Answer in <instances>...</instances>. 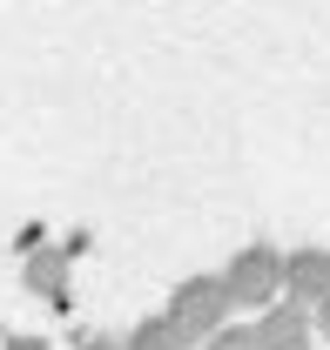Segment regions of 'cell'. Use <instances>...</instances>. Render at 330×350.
Here are the masks:
<instances>
[{"mask_svg": "<svg viewBox=\"0 0 330 350\" xmlns=\"http://www.w3.org/2000/svg\"><path fill=\"white\" fill-rule=\"evenodd\" d=\"M330 297V256L324 250H303V256H290V304L317 310Z\"/></svg>", "mask_w": 330, "mask_h": 350, "instance_id": "4", "label": "cell"}, {"mask_svg": "<svg viewBox=\"0 0 330 350\" xmlns=\"http://www.w3.org/2000/svg\"><path fill=\"white\" fill-rule=\"evenodd\" d=\"M229 310H236V297H229L223 276H189V283L168 297V317L182 323L189 344H209L216 330H229Z\"/></svg>", "mask_w": 330, "mask_h": 350, "instance_id": "1", "label": "cell"}, {"mask_svg": "<svg viewBox=\"0 0 330 350\" xmlns=\"http://www.w3.org/2000/svg\"><path fill=\"white\" fill-rule=\"evenodd\" d=\"M128 350H189V337H182V323L162 310V317H142V323H135Z\"/></svg>", "mask_w": 330, "mask_h": 350, "instance_id": "5", "label": "cell"}, {"mask_svg": "<svg viewBox=\"0 0 330 350\" xmlns=\"http://www.w3.org/2000/svg\"><path fill=\"white\" fill-rule=\"evenodd\" d=\"M223 283H229L236 304H263V310H270V297L290 290V256H277V250L256 243V250H243V256L223 269Z\"/></svg>", "mask_w": 330, "mask_h": 350, "instance_id": "2", "label": "cell"}, {"mask_svg": "<svg viewBox=\"0 0 330 350\" xmlns=\"http://www.w3.org/2000/svg\"><path fill=\"white\" fill-rule=\"evenodd\" d=\"M81 350H128V337H88Z\"/></svg>", "mask_w": 330, "mask_h": 350, "instance_id": "8", "label": "cell"}, {"mask_svg": "<svg viewBox=\"0 0 330 350\" xmlns=\"http://www.w3.org/2000/svg\"><path fill=\"white\" fill-rule=\"evenodd\" d=\"M310 330H317V317H310L303 304H270L263 317H256V344L263 350H303Z\"/></svg>", "mask_w": 330, "mask_h": 350, "instance_id": "3", "label": "cell"}, {"mask_svg": "<svg viewBox=\"0 0 330 350\" xmlns=\"http://www.w3.org/2000/svg\"><path fill=\"white\" fill-rule=\"evenodd\" d=\"M27 283H34L41 297H61V283H68V256H54V250H41V256L27 262Z\"/></svg>", "mask_w": 330, "mask_h": 350, "instance_id": "6", "label": "cell"}, {"mask_svg": "<svg viewBox=\"0 0 330 350\" xmlns=\"http://www.w3.org/2000/svg\"><path fill=\"white\" fill-rule=\"evenodd\" d=\"M310 317H317V330H324V337H330V297H324V304H317V310H310Z\"/></svg>", "mask_w": 330, "mask_h": 350, "instance_id": "10", "label": "cell"}, {"mask_svg": "<svg viewBox=\"0 0 330 350\" xmlns=\"http://www.w3.org/2000/svg\"><path fill=\"white\" fill-rule=\"evenodd\" d=\"M0 350H47V344H41V337H7Z\"/></svg>", "mask_w": 330, "mask_h": 350, "instance_id": "9", "label": "cell"}, {"mask_svg": "<svg viewBox=\"0 0 330 350\" xmlns=\"http://www.w3.org/2000/svg\"><path fill=\"white\" fill-rule=\"evenodd\" d=\"M203 350H263V344H256V323H229V330H216Z\"/></svg>", "mask_w": 330, "mask_h": 350, "instance_id": "7", "label": "cell"}]
</instances>
